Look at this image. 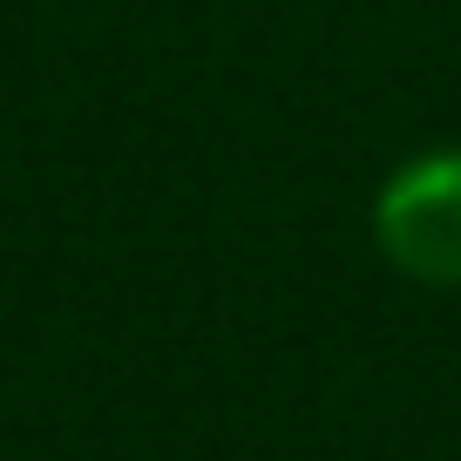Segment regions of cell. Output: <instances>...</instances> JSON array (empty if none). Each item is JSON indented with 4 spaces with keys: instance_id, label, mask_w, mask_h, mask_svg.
<instances>
[{
    "instance_id": "1",
    "label": "cell",
    "mask_w": 461,
    "mask_h": 461,
    "mask_svg": "<svg viewBox=\"0 0 461 461\" xmlns=\"http://www.w3.org/2000/svg\"><path fill=\"white\" fill-rule=\"evenodd\" d=\"M374 245L401 278L461 292V149H420L374 190Z\"/></svg>"
}]
</instances>
